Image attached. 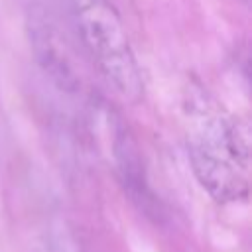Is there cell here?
Listing matches in <instances>:
<instances>
[{"mask_svg":"<svg viewBox=\"0 0 252 252\" xmlns=\"http://www.w3.org/2000/svg\"><path fill=\"white\" fill-rule=\"evenodd\" d=\"M79 37L100 75L114 91L138 100L144 94L142 73L126 28L110 0H69Z\"/></svg>","mask_w":252,"mask_h":252,"instance_id":"obj_1","label":"cell"},{"mask_svg":"<svg viewBox=\"0 0 252 252\" xmlns=\"http://www.w3.org/2000/svg\"><path fill=\"white\" fill-rule=\"evenodd\" d=\"M195 148L193 163L201 183L217 197L234 201L248 195V142L234 124L215 118L205 124Z\"/></svg>","mask_w":252,"mask_h":252,"instance_id":"obj_2","label":"cell"},{"mask_svg":"<svg viewBox=\"0 0 252 252\" xmlns=\"http://www.w3.org/2000/svg\"><path fill=\"white\" fill-rule=\"evenodd\" d=\"M28 35L33 49V55L49 77L53 85H57L65 93H77L81 83L79 75L69 57L67 45L57 33L49 14L43 8H32L28 14Z\"/></svg>","mask_w":252,"mask_h":252,"instance_id":"obj_3","label":"cell"},{"mask_svg":"<svg viewBox=\"0 0 252 252\" xmlns=\"http://www.w3.org/2000/svg\"><path fill=\"white\" fill-rule=\"evenodd\" d=\"M112 156L116 161V169L120 175V181L124 185V191L130 195V199L146 211V215L156 213V199L150 191L140 152L134 144V138L130 136L128 128L114 120L112 124Z\"/></svg>","mask_w":252,"mask_h":252,"instance_id":"obj_4","label":"cell"},{"mask_svg":"<svg viewBox=\"0 0 252 252\" xmlns=\"http://www.w3.org/2000/svg\"><path fill=\"white\" fill-rule=\"evenodd\" d=\"M45 242L49 252H83L73 228L63 217H53L49 220Z\"/></svg>","mask_w":252,"mask_h":252,"instance_id":"obj_5","label":"cell"},{"mask_svg":"<svg viewBox=\"0 0 252 252\" xmlns=\"http://www.w3.org/2000/svg\"><path fill=\"white\" fill-rule=\"evenodd\" d=\"M240 2H244V4H248V0H240Z\"/></svg>","mask_w":252,"mask_h":252,"instance_id":"obj_6","label":"cell"}]
</instances>
